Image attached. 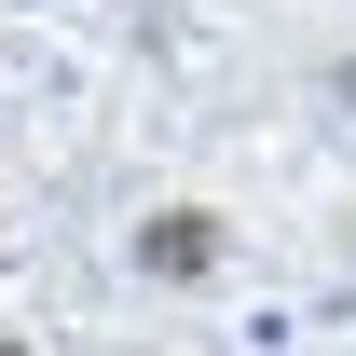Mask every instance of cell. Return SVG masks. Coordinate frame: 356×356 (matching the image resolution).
<instances>
[{
	"label": "cell",
	"instance_id": "cell-2",
	"mask_svg": "<svg viewBox=\"0 0 356 356\" xmlns=\"http://www.w3.org/2000/svg\"><path fill=\"white\" fill-rule=\"evenodd\" d=\"M0 356H28V343H0Z\"/></svg>",
	"mask_w": 356,
	"mask_h": 356
},
{
	"label": "cell",
	"instance_id": "cell-1",
	"mask_svg": "<svg viewBox=\"0 0 356 356\" xmlns=\"http://www.w3.org/2000/svg\"><path fill=\"white\" fill-rule=\"evenodd\" d=\"M124 261L151 274V288H206V274L233 261V220H220V206H137Z\"/></svg>",
	"mask_w": 356,
	"mask_h": 356
}]
</instances>
